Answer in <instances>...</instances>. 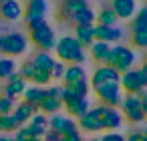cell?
Returning <instances> with one entry per match:
<instances>
[{"label":"cell","mask_w":147,"mask_h":141,"mask_svg":"<svg viewBox=\"0 0 147 141\" xmlns=\"http://www.w3.org/2000/svg\"><path fill=\"white\" fill-rule=\"evenodd\" d=\"M55 53H57V59L61 63H73V65H79V63H85L87 59V53L83 49V45L75 38V36H63L57 40L55 45Z\"/></svg>","instance_id":"6da1fadb"},{"label":"cell","mask_w":147,"mask_h":141,"mask_svg":"<svg viewBox=\"0 0 147 141\" xmlns=\"http://www.w3.org/2000/svg\"><path fill=\"white\" fill-rule=\"evenodd\" d=\"M28 28H30V38L32 43L49 53V51H55V45H57V38H55V30L51 28V24L42 18V20H34V22H28Z\"/></svg>","instance_id":"7a4b0ae2"},{"label":"cell","mask_w":147,"mask_h":141,"mask_svg":"<svg viewBox=\"0 0 147 141\" xmlns=\"http://www.w3.org/2000/svg\"><path fill=\"white\" fill-rule=\"evenodd\" d=\"M135 61H137V55H135L133 49L123 47V45H117V47L111 49V57H109V63L107 65L113 67L119 75H123V73H127V71L133 69Z\"/></svg>","instance_id":"3957f363"},{"label":"cell","mask_w":147,"mask_h":141,"mask_svg":"<svg viewBox=\"0 0 147 141\" xmlns=\"http://www.w3.org/2000/svg\"><path fill=\"white\" fill-rule=\"evenodd\" d=\"M26 49H28V40L22 32H10V34L0 36V51L10 59H14L18 55H24Z\"/></svg>","instance_id":"277c9868"},{"label":"cell","mask_w":147,"mask_h":141,"mask_svg":"<svg viewBox=\"0 0 147 141\" xmlns=\"http://www.w3.org/2000/svg\"><path fill=\"white\" fill-rule=\"evenodd\" d=\"M121 111H123V117L129 123H141V121L147 119L145 113H143V105H141V97L139 95H123Z\"/></svg>","instance_id":"5b68a950"},{"label":"cell","mask_w":147,"mask_h":141,"mask_svg":"<svg viewBox=\"0 0 147 141\" xmlns=\"http://www.w3.org/2000/svg\"><path fill=\"white\" fill-rule=\"evenodd\" d=\"M119 85H121V91H125V95H141L145 91V85H143L139 69H131V71L123 73Z\"/></svg>","instance_id":"8992f818"},{"label":"cell","mask_w":147,"mask_h":141,"mask_svg":"<svg viewBox=\"0 0 147 141\" xmlns=\"http://www.w3.org/2000/svg\"><path fill=\"white\" fill-rule=\"evenodd\" d=\"M119 81H121V75H119L113 67L101 65V67L93 73V77H91V87L97 91V89H101V87H107V85H113V83H119Z\"/></svg>","instance_id":"52a82bcc"},{"label":"cell","mask_w":147,"mask_h":141,"mask_svg":"<svg viewBox=\"0 0 147 141\" xmlns=\"http://www.w3.org/2000/svg\"><path fill=\"white\" fill-rule=\"evenodd\" d=\"M99 115H101V121H103V129H109V131H115L123 125V113L117 109V107H107V105H101L97 107Z\"/></svg>","instance_id":"ba28073f"},{"label":"cell","mask_w":147,"mask_h":141,"mask_svg":"<svg viewBox=\"0 0 147 141\" xmlns=\"http://www.w3.org/2000/svg\"><path fill=\"white\" fill-rule=\"evenodd\" d=\"M95 93L99 95V99L103 101V105H107V107H121L123 91H121V85H119V83L101 87V89H97Z\"/></svg>","instance_id":"9c48e42d"},{"label":"cell","mask_w":147,"mask_h":141,"mask_svg":"<svg viewBox=\"0 0 147 141\" xmlns=\"http://www.w3.org/2000/svg\"><path fill=\"white\" fill-rule=\"evenodd\" d=\"M111 10L119 20H131L137 12V0H113Z\"/></svg>","instance_id":"30bf717a"},{"label":"cell","mask_w":147,"mask_h":141,"mask_svg":"<svg viewBox=\"0 0 147 141\" xmlns=\"http://www.w3.org/2000/svg\"><path fill=\"white\" fill-rule=\"evenodd\" d=\"M121 38H123V28H119V26H101V24L95 26V40L115 45Z\"/></svg>","instance_id":"8fae6325"},{"label":"cell","mask_w":147,"mask_h":141,"mask_svg":"<svg viewBox=\"0 0 147 141\" xmlns=\"http://www.w3.org/2000/svg\"><path fill=\"white\" fill-rule=\"evenodd\" d=\"M47 10H49L47 0H28L22 16L26 18V22H34V20H42L47 16Z\"/></svg>","instance_id":"7c38bea8"},{"label":"cell","mask_w":147,"mask_h":141,"mask_svg":"<svg viewBox=\"0 0 147 141\" xmlns=\"http://www.w3.org/2000/svg\"><path fill=\"white\" fill-rule=\"evenodd\" d=\"M85 8H89L87 0H63V4H61V18L73 22V18L81 10H85Z\"/></svg>","instance_id":"4fadbf2b"},{"label":"cell","mask_w":147,"mask_h":141,"mask_svg":"<svg viewBox=\"0 0 147 141\" xmlns=\"http://www.w3.org/2000/svg\"><path fill=\"white\" fill-rule=\"evenodd\" d=\"M79 125L81 129L85 131H91V133H97V131H103V121H101V115L97 109H89L83 117H79Z\"/></svg>","instance_id":"5bb4252c"},{"label":"cell","mask_w":147,"mask_h":141,"mask_svg":"<svg viewBox=\"0 0 147 141\" xmlns=\"http://www.w3.org/2000/svg\"><path fill=\"white\" fill-rule=\"evenodd\" d=\"M49 127H51L53 131L61 133V135H67V133H73V131H77V129H79L75 121L67 119V117H65V115H61V113H55V115H53V119L49 121Z\"/></svg>","instance_id":"9a60e30c"},{"label":"cell","mask_w":147,"mask_h":141,"mask_svg":"<svg viewBox=\"0 0 147 141\" xmlns=\"http://www.w3.org/2000/svg\"><path fill=\"white\" fill-rule=\"evenodd\" d=\"M24 91H26V81L20 77V73H14V75H10V77L6 79L4 95H8V97L16 99L18 95H24Z\"/></svg>","instance_id":"2e32d148"},{"label":"cell","mask_w":147,"mask_h":141,"mask_svg":"<svg viewBox=\"0 0 147 141\" xmlns=\"http://www.w3.org/2000/svg\"><path fill=\"white\" fill-rule=\"evenodd\" d=\"M26 127L30 129V133H32V135L40 137V139H42V137H45V133L51 129V127H49V119H47L42 113H34V115L28 119V125H26Z\"/></svg>","instance_id":"e0dca14e"},{"label":"cell","mask_w":147,"mask_h":141,"mask_svg":"<svg viewBox=\"0 0 147 141\" xmlns=\"http://www.w3.org/2000/svg\"><path fill=\"white\" fill-rule=\"evenodd\" d=\"M0 14H2V18L14 22V20H18V18L24 14V10H22V6L16 2V0H8V2H2V4H0Z\"/></svg>","instance_id":"ac0fdd59"},{"label":"cell","mask_w":147,"mask_h":141,"mask_svg":"<svg viewBox=\"0 0 147 141\" xmlns=\"http://www.w3.org/2000/svg\"><path fill=\"white\" fill-rule=\"evenodd\" d=\"M91 57H93V61H97V63H103V65H107L109 63V57H111V45H107V43H101V40H95L91 47Z\"/></svg>","instance_id":"d6986e66"},{"label":"cell","mask_w":147,"mask_h":141,"mask_svg":"<svg viewBox=\"0 0 147 141\" xmlns=\"http://www.w3.org/2000/svg\"><path fill=\"white\" fill-rule=\"evenodd\" d=\"M75 38L83 45V49L95 43V24H81L75 28Z\"/></svg>","instance_id":"ffe728a7"},{"label":"cell","mask_w":147,"mask_h":141,"mask_svg":"<svg viewBox=\"0 0 147 141\" xmlns=\"http://www.w3.org/2000/svg\"><path fill=\"white\" fill-rule=\"evenodd\" d=\"M36 111H38V109H36L32 103L22 101V103H18V107H14L12 115H14V119L18 121V125H24V123H28V119H30Z\"/></svg>","instance_id":"44dd1931"},{"label":"cell","mask_w":147,"mask_h":141,"mask_svg":"<svg viewBox=\"0 0 147 141\" xmlns=\"http://www.w3.org/2000/svg\"><path fill=\"white\" fill-rule=\"evenodd\" d=\"M45 95H47V89H42V87H38V85H30V87H26V91H24V101H26V103H32V105L38 109V103L45 99Z\"/></svg>","instance_id":"7402d4cb"},{"label":"cell","mask_w":147,"mask_h":141,"mask_svg":"<svg viewBox=\"0 0 147 141\" xmlns=\"http://www.w3.org/2000/svg\"><path fill=\"white\" fill-rule=\"evenodd\" d=\"M55 63H57V59L51 55V53H45V51H40L34 59H32V65L36 67V69H42V71H53V67H55Z\"/></svg>","instance_id":"603a6c76"},{"label":"cell","mask_w":147,"mask_h":141,"mask_svg":"<svg viewBox=\"0 0 147 141\" xmlns=\"http://www.w3.org/2000/svg\"><path fill=\"white\" fill-rule=\"evenodd\" d=\"M95 20H97L95 10H93V8H85V10H81V12L73 18V24H75V26H81V24H95Z\"/></svg>","instance_id":"cb8c5ba5"},{"label":"cell","mask_w":147,"mask_h":141,"mask_svg":"<svg viewBox=\"0 0 147 141\" xmlns=\"http://www.w3.org/2000/svg\"><path fill=\"white\" fill-rule=\"evenodd\" d=\"M16 73V63L10 57H0V79H8Z\"/></svg>","instance_id":"d4e9b609"},{"label":"cell","mask_w":147,"mask_h":141,"mask_svg":"<svg viewBox=\"0 0 147 141\" xmlns=\"http://www.w3.org/2000/svg\"><path fill=\"white\" fill-rule=\"evenodd\" d=\"M67 109H69V113L75 115V117H83V115L89 111V101H87V97H85V99H77V101L69 103Z\"/></svg>","instance_id":"484cf974"},{"label":"cell","mask_w":147,"mask_h":141,"mask_svg":"<svg viewBox=\"0 0 147 141\" xmlns=\"http://www.w3.org/2000/svg\"><path fill=\"white\" fill-rule=\"evenodd\" d=\"M139 28H147V6H141L131 18V30H139Z\"/></svg>","instance_id":"4316f807"},{"label":"cell","mask_w":147,"mask_h":141,"mask_svg":"<svg viewBox=\"0 0 147 141\" xmlns=\"http://www.w3.org/2000/svg\"><path fill=\"white\" fill-rule=\"evenodd\" d=\"M97 20H99V24L101 26H117V16H115V12L111 10V8H103L99 14H97Z\"/></svg>","instance_id":"83f0119b"},{"label":"cell","mask_w":147,"mask_h":141,"mask_svg":"<svg viewBox=\"0 0 147 141\" xmlns=\"http://www.w3.org/2000/svg\"><path fill=\"white\" fill-rule=\"evenodd\" d=\"M18 121L14 119V115H0V131H18Z\"/></svg>","instance_id":"f1b7e54d"},{"label":"cell","mask_w":147,"mask_h":141,"mask_svg":"<svg viewBox=\"0 0 147 141\" xmlns=\"http://www.w3.org/2000/svg\"><path fill=\"white\" fill-rule=\"evenodd\" d=\"M16 107V99L8 95H0V115H10Z\"/></svg>","instance_id":"f546056e"},{"label":"cell","mask_w":147,"mask_h":141,"mask_svg":"<svg viewBox=\"0 0 147 141\" xmlns=\"http://www.w3.org/2000/svg\"><path fill=\"white\" fill-rule=\"evenodd\" d=\"M131 40H133V47H139V49H147V28H139V30H133V34H131Z\"/></svg>","instance_id":"4dcf8cb0"},{"label":"cell","mask_w":147,"mask_h":141,"mask_svg":"<svg viewBox=\"0 0 147 141\" xmlns=\"http://www.w3.org/2000/svg\"><path fill=\"white\" fill-rule=\"evenodd\" d=\"M14 141H42V139L36 137V135H32L28 127H18V131H16V139H14Z\"/></svg>","instance_id":"1f68e13d"},{"label":"cell","mask_w":147,"mask_h":141,"mask_svg":"<svg viewBox=\"0 0 147 141\" xmlns=\"http://www.w3.org/2000/svg\"><path fill=\"white\" fill-rule=\"evenodd\" d=\"M65 71H67V65L61 63V61H57L55 67H53V71H51V77L53 79H63L65 77Z\"/></svg>","instance_id":"d6a6232c"},{"label":"cell","mask_w":147,"mask_h":141,"mask_svg":"<svg viewBox=\"0 0 147 141\" xmlns=\"http://www.w3.org/2000/svg\"><path fill=\"white\" fill-rule=\"evenodd\" d=\"M101 141H125V137L121 133H117V131H109V133H105L101 137Z\"/></svg>","instance_id":"836d02e7"},{"label":"cell","mask_w":147,"mask_h":141,"mask_svg":"<svg viewBox=\"0 0 147 141\" xmlns=\"http://www.w3.org/2000/svg\"><path fill=\"white\" fill-rule=\"evenodd\" d=\"M45 141H63V135L57 133V131H53V129H49L45 133Z\"/></svg>","instance_id":"e575fe53"},{"label":"cell","mask_w":147,"mask_h":141,"mask_svg":"<svg viewBox=\"0 0 147 141\" xmlns=\"http://www.w3.org/2000/svg\"><path fill=\"white\" fill-rule=\"evenodd\" d=\"M63 141H83V139H81V131L77 129V131H73V133L63 135Z\"/></svg>","instance_id":"d590c367"},{"label":"cell","mask_w":147,"mask_h":141,"mask_svg":"<svg viewBox=\"0 0 147 141\" xmlns=\"http://www.w3.org/2000/svg\"><path fill=\"white\" fill-rule=\"evenodd\" d=\"M125 141H147V137L143 135V131H135V133H131Z\"/></svg>","instance_id":"8d00e7d4"},{"label":"cell","mask_w":147,"mask_h":141,"mask_svg":"<svg viewBox=\"0 0 147 141\" xmlns=\"http://www.w3.org/2000/svg\"><path fill=\"white\" fill-rule=\"evenodd\" d=\"M139 73H141V79H143V85H145V89H147V61L141 65V69H139Z\"/></svg>","instance_id":"74e56055"},{"label":"cell","mask_w":147,"mask_h":141,"mask_svg":"<svg viewBox=\"0 0 147 141\" xmlns=\"http://www.w3.org/2000/svg\"><path fill=\"white\" fill-rule=\"evenodd\" d=\"M141 105H143V113H145V117H147V91H143L141 95Z\"/></svg>","instance_id":"f35d334b"},{"label":"cell","mask_w":147,"mask_h":141,"mask_svg":"<svg viewBox=\"0 0 147 141\" xmlns=\"http://www.w3.org/2000/svg\"><path fill=\"white\" fill-rule=\"evenodd\" d=\"M0 141H14V139L8 137V135H0Z\"/></svg>","instance_id":"ab89813d"},{"label":"cell","mask_w":147,"mask_h":141,"mask_svg":"<svg viewBox=\"0 0 147 141\" xmlns=\"http://www.w3.org/2000/svg\"><path fill=\"white\" fill-rule=\"evenodd\" d=\"M143 135H145V137H147V125H145V129H143Z\"/></svg>","instance_id":"60d3db41"},{"label":"cell","mask_w":147,"mask_h":141,"mask_svg":"<svg viewBox=\"0 0 147 141\" xmlns=\"http://www.w3.org/2000/svg\"><path fill=\"white\" fill-rule=\"evenodd\" d=\"M2 2H8V0H0V4H2Z\"/></svg>","instance_id":"b9f144b4"},{"label":"cell","mask_w":147,"mask_h":141,"mask_svg":"<svg viewBox=\"0 0 147 141\" xmlns=\"http://www.w3.org/2000/svg\"><path fill=\"white\" fill-rule=\"evenodd\" d=\"M91 141H101V139H91Z\"/></svg>","instance_id":"7bdbcfd3"}]
</instances>
